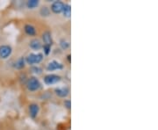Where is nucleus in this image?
Listing matches in <instances>:
<instances>
[{"label": "nucleus", "instance_id": "nucleus-9", "mask_svg": "<svg viewBox=\"0 0 158 130\" xmlns=\"http://www.w3.org/2000/svg\"><path fill=\"white\" fill-rule=\"evenodd\" d=\"M42 39H43V41H44L45 45H48V46H50V47L52 46V36H51V33L49 32H45L42 34Z\"/></svg>", "mask_w": 158, "mask_h": 130}, {"label": "nucleus", "instance_id": "nucleus-14", "mask_svg": "<svg viewBox=\"0 0 158 130\" xmlns=\"http://www.w3.org/2000/svg\"><path fill=\"white\" fill-rule=\"evenodd\" d=\"M40 13H41V16L47 17V16H49V14H50V10H49V8H48L47 6H44V7H42V8L41 9Z\"/></svg>", "mask_w": 158, "mask_h": 130}, {"label": "nucleus", "instance_id": "nucleus-7", "mask_svg": "<svg viewBox=\"0 0 158 130\" xmlns=\"http://www.w3.org/2000/svg\"><path fill=\"white\" fill-rule=\"evenodd\" d=\"M55 94L60 98H66L69 95L70 90L67 87H62V88H56L54 90Z\"/></svg>", "mask_w": 158, "mask_h": 130}, {"label": "nucleus", "instance_id": "nucleus-2", "mask_svg": "<svg viewBox=\"0 0 158 130\" xmlns=\"http://www.w3.org/2000/svg\"><path fill=\"white\" fill-rule=\"evenodd\" d=\"M26 86L29 91L34 92L41 88V83H40L39 79H37L36 78H31L28 79V81L26 83Z\"/></svg>", "mask_w": 158, "mask_h": 130}, {"label": "nucleus", "instance_id": "nucleus-8", "mask_svg": "<svg viewBox=\"0 0 158 130\" xmlns=\"http://www.w3.org/2000/svg\"><path fill=\"white\" fill-rule=\"evenodd\" d=\"M39 111H40V107L37 104H31L29 105V113L32 118L37 117Z\"/></svg>", "mask_w": 158, "mask_h": 130}, {"label": "nucleus", "instance_id": "nucleus-11", "mask_svg": "<svg viewBox=\"0 0 158 130\" xmlns=\"http://www.w3.org/2000/svg\"><path fill=\"white\" fill-rule=\"evenodd\" d=\"M24 29H25V32H26V34L29 35V36H34L36 34V30H35L34 26L30 25V24L26 25L25 27H24Z\"/></svg>", "mask_w": 158, "mask_h": 130}, {"label": "nucleus", "instance_id": "nucleus-4", "mask_svg": "<svg viewBox=\"0 0 158 130\" xmlns=\"http://www.w3.org/2000/svg\"><path fill=\"white\" fill-rule=\"evenodd\" d=\"M64 4L61 1H55L51 5V11L54 13H61L63 11L64 8Z\"/></svg>", "mask_w": 158, "mask_h": 130}, {"label": "nucleus", "instance_id": "nucleus-17", "mask_svg": "<svg viewBox=\"0 0 158 130\" xmlns=\"http://www.w3.org/2000/svg\"><path fill=\"white\" fill-rule=\"evenodd\" d=\"M32 70H33V73H35V74H41V69L39 68V67H37V66H33V67L32 68Z\"/></svg>", "mask_w": 158, "mask_h": 130}, {"label": "nucleus", "instance_id": "nucleus-5", "mask_svg": "<svg viewBox=\"0 0 158 130\" xmlns=\"http://www.w3.org/2000/svg\"><path fill=\"white\" fill-rule=\"evenodd\" d=\"M61 81V78L57 75H48L44 78V82L46 84H54Z\"/></svg>", "mask_w": 158, "mask_h": 130}, {"label": "nucleus", "instance_id": "nucleus-12", "mask_svg": "<svg viewBox=\"0 0 158 130\" xmlns=\"http://www.w3.org/2000/svg\"><path fill=\"white\" fill-rule=\"evenodd\" d=\"M62 12H63L64 17H66V18H70V15H71V7H70V4H65Z\"/></svg>", "mask_w": 158, "mask_h": 130}, {"label": "nucleus", "instance_id": "nucleus-19", "mask_svg": "<svg viewBox=\"0 0 158 130\" xmlns=\"http://www.w3.org/2000/svg\"><path fill=\"white\" fill-rule=\"evenodd\" d=\"M64 105H65V107L67 108V109H70V107H71V101L70 100H65L64 101Z\"/></svg>", "mask_w": 158, "mask_h": 130}, {"label": "nucleus", "instance_id": "nucleus-16", "mask_svg": "<svg viewBox=\"0 0 158 130\" xmlns=\"http://www.w3.org/2000/svg\"><path fill=\"white\" fill-rule=\"evenodd\" d=\"M60 46H61V48H62V49H67L70 47V43H69L67 41H65V40H61V41H60Z\"/></svg>", "mask_w": 158, "mask_h": 130}, {"label": "nucleus", "instance_id": "nucleus-6", "mask_svg": "<svg viewBox=\"0 0 158 130\" xmlns=\"http://www.w3.org/2000/svg\"><path fill=\"white\" fill-rule=\"evenodd\" d=\"M62 68H63V65L62 63L58 62L57 61L50 62L47 66V70L49 71H53V70H62Z\"/></svg>", "mask_w": 158, "mask_h": 130}, {"label": "nucleus", "instance_id": "nucleus-18", "mask_svg": "<svg viewBox=\"0 0 158 130\" xmlns=\"http://www.w3.org/2000/svg\"><path fill=\"white\" fill-rule=\"evenodd\" d=\"M43 49H44V54H49V52H50L51 47H50V46H48V45H44V46H43Z\"/></svg>", "mask_w": 158, "mask_h": 130}, {"label": "nucleus", "instance_id": "nucleus-13", "mask_svg": "<svg viewBox=\"0 0 158 130\" xmlns=\"http://www.w3.org/2000/svg\"><path fill=\"white\" fill-rule=\"evenodd\" d=\"M39 3L40 2L38 0H29V1H27L26 5L29 9H33V8H35L39 5Z\"/></svg>", "mask_w": 158, "mask_h": 130}, {"label": "nucleus", "instance_id": "nucleus-20", "mask_svg": "<svg viewBox=\"0 0 158 130\" xmlns=\"http://www.w3.org/2000/svg\"><path fill=\"white\" fill-rule=\"evenodd\" d=\"M68 60H69V61L70 62V54L68 55Z\"/></svg>", "mask_w": 158, "mask_h": 130}, {"label": "nucleus", "instance_id": "nucleus-15", "mask_svg": "<svg viewBox=\"0 0 158 130\" xmlns=\"http://www.w3.org/2000/svg\"><path fill=\"white\" fill-rule=\"evenodd\" d=\"M24 66H25V59H24L23 57H21V58H20V59L16 62L15 67H16L17 69H22V68H24Z\"/></svg>", "mask_w": 158, "mask_h": 130}, {"label": "nucleus", "instance_id": "nucleus-10", "mask_svg": "<svg viewBox=\"0 0 158 130\" xmlns=\"http://www.w3.org/2000/svg\"><path fill=\"white\" fill-rule=\"evenodd\" d=\"M30 48L33 49V50H39L42 48V44L39 40L33 39L30 41Z\"/></svg>", "mask_w": 158, "mask_h": 130}, {"label": "nucleus", "instance_id": "nucleus-3", "mask_svg": "<svg viewBox=\"0 0 158 130\" xmlns=\"http://www.w3.org/2000/svg\"><path fill=\"white\" fill-rule=\"evenodd\" d=\"M12 48L8 45H2L0 46V58L6 59L12 54Z\"/></svg>", "mask_w": 158, "mask_h": 130}, {"label": "nucleus", "instance_id": "nucleus-1", "mask_svg": "<svg viewBox=\"0 0 158 130\" xmlns=\"http://www.w3.org/2000/svg\"><path fill=\"white\" fill-rule=\"evenodd\" d=\"M43 59V54L41 53L38 54H28V56L26 57V62L30 65H33V64H38L40 63Z\"/></svg>", "mask_w": 158, "mask_h": 130}]
</instances>
